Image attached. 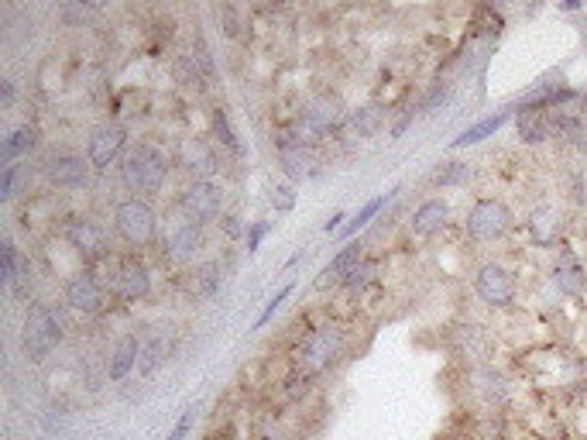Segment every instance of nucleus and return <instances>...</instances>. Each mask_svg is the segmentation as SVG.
<instances>
[{
    "label": "nucleus",
    "instance_id": "obj_1",
    "mask_svg": "<svg viewBox=\"0 0 587 440\" xmlns=\"http://www.w3.org/2000/svg\"><path fill=\"white\" fill-rule=\"evenodd\" d=\"M121 182L128 186L134 196H158L162 189H165V182H169V156L152 145V141H141V145H134L128 156L121 158Z\"/></svg>",
    "mask_w": 587,
    "mask_h": 440
},
{
    "label": "nucleus",
    "instance_id": "obj_2",
    "mask_svg": "<svg viewBox=\"0 0 587 440\" xmlns=\"http://www.w3.org/2000/svg\"><path fill=\"white\" fill-rule=\"evenodd\" d=\"M344 351H347V331L340 324H323V327H316L299 344V351H296V372L306 375V379H316V375H323L327 368H333V364L340 362Z\"/></svg>",
    "mask_w": 587,
    "mask_h": 440
},
{
    "label": "nucleus",
    "instance_id": "obj_3",
    "mask_svg": "<svg viewBox=\"0 0 587 440\" xmlns=\"http://www.w3.org/2000/svg\"><path fill=\"white\" fill-rule=\"evenodd\" d=\"M114 231L131 248H148V244L158 241V234H162L158 210L145 196H128V200H121L114 207Z\"/></svg>",
    "mask_w": 587,
    "mask_h": 440
},
{
    "label": "nucleus",
    "instance_id": "obj_4",
    "mask_svg": "<svg viewBox=\"0 0 587 440\" xmlns=\"http://www.w3.org/2000/svg\"><path fill=\"white\" fill-rule=\"evenodd\" d=\"M206 244V228L189 220L182 210H172L162 224L158 234V248H162V259L172 261V265H193V259L203 252Z\"/></svg>",
    "mask_w": 587,
    "mask_h": 440
},
{
    "label": "nucleus",
    "instance_id": "obj_5",
    "mask_svg": "<svg viewBox=\"0 0 587 440\" xmlns=\"http://www.w3.org/2000/svg\"><path fill=\"white\" fill-rule=\"evenodd\" d=\"M512 224H515V213L505 200L481 196V200L471 204L467 217H464V234L478 244H488V241H502L512 231Z\"/></svg>",
    "mask_w": 587,
    "mask_h": 440
},
{
    "label": "nucleus",
    "instance_id": "obj_6",
    "mask_svg": "<svg viewBox=\"0 0 587 440\" xmlns=\"http://www.w3.org/2000/svg\"><path fill=\"white\" fill-rule=\"evenodd\" d=\"M59 344H62V324H59V316H55L49 307L35 303V307L28 310L25 331H21V348H25L28 362L42 364Z\"/></svg>",
    "mask_w": 587,
    "mask_h": 440
},
{
    "label": "nucleus",
    "instance_id": "obj_7",
    "mask_svg": "<svg viewBox=\"0 0 587 440\" xmlns=\"http://www.w3.org/2000/svg\"><path fill=\"white\" fill-rule=\"evenodd\" d=\"M176 210H182L196 224H213L224 217V186L213 180H189L182 186Z\"/></svg>",
    "mask_w": 587,
    "mask_h": 440
},
{
    "label": "nucleus",
    "instance_id": "obj_8",
    "mask_svg": "<svg viewBox=\"0 0 587 440\" xmlns=\"http://www.w3.org/2000/svg\"><path fill=\"white\" fill-rule=\"evenodd\" d=\"M474 292H478V300L485 307L505 310V307L515 303V296H519V279H515V272H512L509 265L485 261V265L474 268Z\"/></svg>",
    "mask_w": 587,
    "mask_h": 440
},
{
    "label": "nucleus",
    "instance_id": "obj_9",
    "mask_svg": "<svg viewBox=\"0 0 587 440\" xmlns=\"http://www.w3.org/2000/svg\"><path fill=\"white\" fill-rule=\"evenodd\" d=\"M110 296L121 303H141L152 296V268L138 255H124L114 261L110 272Z\"/></svg>",
    "mask_w": 587,
    "mask_h": 440
},
{
    "label": "nucleus",
    "instance_id": "obj_10",
    "mask_svg": "<svg viewBox=\"0 0 587 440\" xmlns=\"http://www.w3.org/2000/svg\"><path fill=\"white\" fill-rule=\"evenodd\" d=\"M107 292H110V283L97 279L93 268H79V272H73V276L66 279V285H62V300H66V307L83 313V316L100 313L103 307H107Z\"/></svg>",
    "mask_w": 587,
    "mask_h": 440
},
{
    "label": "nucleus",
    "instance_id": "obj_11",
    "mask_svg": "<svg viewBox=\"0 0 587 440\" xmlns=\"http://www.w3.org/2000/svg\"><path fill=\"white\" fill-rule=\"evenodd\" d=\"M62 234H66L69 248L83 259V265H97L110 255V237L93 217H69L62 224Z\"/></svg>",
    "mask_w": 587,
    "mask_h": 440
},
{
    "label": "nucleus",
    "instance_id": "obj_12",
    "mask_svg": "<svg viewBox=\"0 0 587 440\" xmlns=\"http://www.w3.org/2000/svg\"><path fill=\"white\" fill-rule=\"evenodd\" d=\"M128 148V128L117 124V121H107L100 128L90 131V141H86V158L93 165V172H107L110 165H121Z\"/></svg>",
    "mask_w": 587,
    "mask_h": 440
},
{
    "label": "nucleus",
    "instance_id": "obj_13",
    "mask_svg": "<svg viewBox=\"0 0 587 440\" xmlns=\"http://www.w3.org/2000/svg\"><path fill=\"white\" fill-rule=\"evenodd\" d=\"M172 162L179 165L182 172H189L193 180H213L220 172V156H217L213 141L200 138V134L179 138L176 141V152H172Z\"/></svg>",
    "mask_w": 587,
    "mask_h": 440
},
{
    "label": "nucleus",
    "instance_id": "obj_14",
    "mask_svg": "<svg viewBox=\"0 0 587 440\" xmlns=\"http://www.w3.org/2000/svg\"><path fill=\"white\" fill-rule=\"evenodd\" d=\"M172 348H176V331L169 324H155L141 334V351H138V375L148 379L155 375L162 364L172 358Z\"/></svg>",
    "mask_w": 587,
    "mask_h": 440
},
{
    "label": "nucleus",
    "instance_id": "obj_15",
    "mask_svg": "<svg viewBox=\"0 0 587 440\" xmlns=\"http://www.w3.org/2000/svg\"><path fill=\"white\" fill-rule=\"evenodd\" d=\"M90 158L76 156V152H59L45 162V180L55 186V189H86L90 186Z\"/></svg>",
    "mask_w": 587,
    "mask_h": 440
},
{
    "label": "nucleus",
    "instance_id": "obj_16",
    "mask_svg": "<svg viewBox=\"0 0 587 440\" xmlns=\"http://www.w3.org/2000/svg\"><path fill=\"white\" fill-rule=\"evenodd\" d=\"M275 156H279L282 172L289 176V182H306L313 176H320V158L313 156V148L296 145L292 138L279 134L275 138Z\"/></svg>",
    "mask_w": 587,
    "mask_h": 440
},
{
    "label": "nucleus",
    "instance_id": "obj_17",
    "mask_svg": "<svg viewBox=\"0 0 587 440\" xmlns=\"http://www.w3.org/2000/svg\"><path fill=\"white\" fill-rule=\"evenodd\" d=\"M553 285L560 289L563 296H581L587 285L584 265L577 259V252L567 248V244H560L557 255H553Z\"/></svg>",
    "mask_w": 587,
    "mask_h": 440
},
{
    "label": "nucleus",
    "instance_id": "obj_18",
    "mask_svg": "<svg viewBox=\"0 0 587 440\" xmlns=\"http://www.w3.org/2000/svg\"><path fill=\"white\" fill-rule=\"evenodd\" d=\"M447 220H450V204L433 196V200H423L419 207L412 210L409 231L416 234V237H436V234L447 228Z\"/></svg>",
    "mask_w": 587,
    "mask_h": 440
},
{
    "label": "nucleus",
    "instance_id": "obj_19",
    "mask_svg": "<svg viewBox=\"0 0 587 440\" xmlns=\"http://www.w3.org/2000/svg\"><path fill=\"white\" fill-rule=\"evenodd\" d=\"M224 283V268L220 261H196L182 272V289L193 296V300H210Z\"/></svg>",
    "mask_w": 587,
    "mask_h": 440
},
{
    "label": "nucleus",
    "instance_id": "obj_20",
    "mask_svg": "<svg viewBox=\"0 0 587 440\" xmlns=\"http://www.w3.org/2000/svg\"><path fill=\"white\" fill-rule=\"evenodd\" d=\"M512 117H515V110L512 107H502V110H495V114H488V117H481V121H474L471 128H464L450 141V148H471V145H481V141H488V138H495L498 131L509 124Z\"/></svg>",
    "mask_w": 587,
    "mask_h": 440
},
{
    "label": "nucleus",
    "instance_id": "obj_21",
    "mask_svg": "<svg viewBox=\"0 0 587 440\" xmlns=\"http://www.w3.org/2000/svg\"><path fill=\"white\" fill-rule=\"evenodd\" d=\"M138 351H141V337L138 334L121 337V340L110 348V358H107V379H110V382H124L131 372L138 368Z\"/></svg>",
    "mask_w": 587,
    "mask_h": 440
},
{
    "label": "nucleus",
    "instance_id": "obj_22",
    "mask_svg": "<svg viewBox=\"0 0 587 440\" xmlns=\"http://www.w3.org/2000/svg\"><path fill=\"white\" fill-rule=\"evenodd\" d=\"M515 134L522 145H543L553 138V114L546 110H515Z\"/></svg>",
    "mask_w": 587,
    "mask_h": 440
},
{
    "label": "nucleus",
    "instance_id": "obj_23",
    "mask_svg": "<svg viewBox=\"0 0 587 440\" xmlns=\"http://www.w3.org/2000/svg\"><path fill=\"white\" fill-rule=\"evenodd\" d=\"M358 261H364V241H347V244H344V248H340V252L330 259V265L320 272V283L316 285L340 283V279H344V276H347Z\"/></svg>",
    "mask_w": 587,
    "mask_h": 440
},
{
    "label": "nucleus",
    "instance_id": "obj_24",
    "mask_svg": "<svg viewBox=\"0 0 587 440\" xmlns=\"http://www.w3.org/2000/svg\"><path fill=\"white\" fill-rule=\"evenodd\" d=\"M38 145V128H31V124H21V128H14L7 138H4V148H0V165H18L21 158L31 152Z\"/></svg>",
    "mask_w": 587,
    "mask_h": 440
},
{
    "label": "nucleus",
    "instance_id": "obj_25",
    "mask_svg": "<svg viewBox=\"0 0 587 440\" xmlns=\"http://www.w3.org/2000/svg\"><path fill=\"white\" fill-rule=\"evenodd\" d=\"M526 231H529V237H533V244L550 248V244L557 241V234H560V220H557V213H553L550 207H539L529 213Z\"/></svg>",
    "mask_w": 587,
    "mask_h": 440
},
{
    "label": "nucleus",
    "instance_id": "obj_26",
    "mask_svg": "<svg viewBox=\"0 0 587 440\" xmlns=\"http://www.w3.org/2000/svg\"><path fill=\"white\" fill-rule=\"evenodd\" d=\"M395 193H399V189H388V193H378L375 200H368V204H364V207H361L358 213H354V217H351V220L344 224V231H340V237H344V241H354V234L364 231V228H368V224H371V220H375V217L382 213L385 204H388V200H392Z\"/></svg>",
    "mask_w": 587,
    "mask_h": 440
},
{
    "label": "nucleus",
    "instance_id": "obj_27",
    "mask_svg": "<svg viewBox=\"0 0 587 440\" xmlns=\"http://www.w3.org/2000/svg\"><path fill=\"white\" fill-rule=\"evenodd\" d=\"M347 124H351V131H354L358 138H375V134L385 128V110L375 104L358 107V110L347 114Z\"/></svg>",
    "mask_w": 587,
    "mask_h": 440
},
{
    "label": "nucleus",
    "instance_id": "obj_28",
    "mask_svg": "<svg viewBox=\"0 0 587 440\" xmlns=\"http://www.w3.org/2000/svg\"><path fill=\"white\" fill-rule=\"evenodd\" d=\"M457 340L464 358H471V362H488L491 358V340L485 337L481 327H460Z\"/></svg>",
    "mask_w": 587,
    "mask_h": 440
},
{
    "label": "nucleus",
    "instance_id": "obj_29",
    "mask_svg": "<svg viewBox=\"0 0 587 440\" xmlns=\"http://www.w3.org/2000/svg\"><path fill=\"white\" fill-rule=\"evenodd\" d=\"M375 283H378V261L364 259V261H358L344 279H340V289L358 296V292H364L368 285H375Z\"/></svg>",
    "mask_w": 587,
    "mask_h": 440
},
{
    "label": "nucleus",
    "instance_id": "obj_30",
    "mask_svg": "<svg viewBox=\"0 0 587 440\" xmlns=\"http://www.w3.org/2000/svg\"><path fill=\"white\" fill-rule=\"evenodd\" d=\"M433 182L440 189L467 186V182H474V165H471V162H443L433 172Z\"/></svg>",
    "mask_w": 587,
    "mask_h": 440
},
{
    "label": "nucleus",
    "instance_id": "obj_31",
    "mask_svg": "<svg viewBox=\"0 0 587 440\" xmlns=\"http://www.w3.org/2000/svg\"><path fill=\"white\" fill-rule=\"evenodd\" d=\"M210 128H213V138L227 148V152H234V156H241V141H237V131L230 128V114L224 110V107H213L210 110Z\"/></svg>",
    "mask_w": 587,
    "mask_h": 440
},
{
    "label": "nucleus",
    "instance_id": "obj_32",
    "mask_svg": "<svg viewBox=\"0 0 587 440\" xmlns=\"http://www.w3.org/2000/svg\"><path fill=\"white\" fill-rule=\"evenodd\" d=\"M172 79L179 83V86H203L206 76H203V69L196 66V59L186 52V55H176L172 59Z\"/></svg>",
    "mask_w": 587,
    "mask_h": 440
},
{
    "label": "nucleus",
    "instance_id": "obj_33",
    "mask_svg": "<svg viewBox=\"0 0 587 440\" xmlns=\"http://www.w3.org/2000/svg\"><path fill=\"white\" fill-rule=\"evenodd\" d=\"M0 285L4 289L18 285V248L11 237H4V244H0Z\"/></svg>",
    "mask_w": 587,
    "mask_h": 440
},
{
    "label": "nucleus",
    "instance_id": "obj_34",
    "mask_svg": "<svg viewBox=\"0 0 587 440\" xmlns=\"http://www.w3.org/2000/svg\"><path fill=\"white\" fill-rule=\"evenodd\" d=\"M268 204L275 207V213H289L296 207V186L292 182H272L268 186Z\"/></svg>",
    "mask_w": 587,
    "mask_h": 440
},
{
    "label": "nucleus",
    "instance_id": "obj_35",
    "mask_svg": "<svg viewBox=\"0 0 587 440\" xmlns=\"http://www.w3.org/2000/svg\"><path fill=\"white\" fill-rule=\"evenodd\" d=\"M292 289H296V285H292V283H285V285H282L279 292H275V296H272V300L265 303V310L258 313V320H255V324H251V331H261V327H265V324H268V320H272V316H275V313L282 310V303H285V300L292 296Z\"/></svg>",
    "mask_w": 587,
    "mask_h": 440
},
{
    "label": "nucleus",
    "instance_id": "obj_36",
    "mask_svg": "<svg viewBox=\"0 0 587 440\" xmlns=\"http://www.w3.org/2000/svg\"><path fill=\"white\" fill-rule=\"evenodd\" d=\"M570 200L587 210V162L570 169Z\"/></svg>",
    "mask_w": 587,
    "mask_h": 440
},
{
    "label": "nucleus",
    "instance_id": "obj_37",
    "mask_svg": "<svg viewBox=\"0 0 587 440\" xmlns=\"http://www.w3.org/2000/svg\"><path fill=\"white\" fill-rule=\"evenodd\" d=\"M272 228H275V220H255V224H248V234H244L248 255H258V252H261V241L272 234Z\"/></svg>",
    "mask_w": 587,
    "mask_h": 440
},
{
    "label": "nucleus",
    "instance_id": "obj_38",
    "mask_svg": "<svg viewBox=\"0 0 587 440\" xmlns=\"http://www.w3.org/2000/svg\"><path fill=\"white\" fill-rule=\"evenodd\" d=\"M196 416H200V406H196V403H193V406H186V410H182V416H179V423L172 427V434H169L165 440H186V437H189V434H193V423H196Z\"/></svg>",
    "mask_w": 587,
    "mask_h": 440
},
{
    "label": "nucleus",
    "instance_id": "obj_39",
    "mask_svg": "<svg viewBox=\"0 0 587 440\" xmlns=\"http://www.w3.org/2000/svg\"><path fill=\"white\" fill-rule=\"evenodd\" d=\"M21 169H25L21 162H18V165H4V169H0V200H4V204L14 196V186H18Z\"/></svg>",
    "mask_w": 587,
    "mask_h": 440
},
{
    "label": "nucleus",
    "instance_id": "obj_40",
    "mask_svg": "<svg viewBox=\"0 0 587 440\" xmlns=\"http://www.w3.org/2000/svg\"><path fill=\"white\" fill-rule=\"evenodd\" d=\"M217 18L224 21V31H227V38H237V31H241V11L237 7H230V4H224V7H217Z\"/></svg>",
    "mask_w": 587,
    "mask_h": 440
},
{
    "label": "nucleus",
    "instance_id": "obj_41",
    "mask_svg": "<svg viewBox=\"0 0 587 440\" xmlns=\"http://www.w3.org/2000/svg\"><path fill=\"white\" fill-rule=\"evenodd\" d=\"M189 55L196 59V66L203 69V76H206V79L213 76V69H217V66H213V55H210V45L203 42V35H196V49H193Z\"/></svg>",
    "mask_w": 587,
    "mask_h": 440
},
{
    "label": "nucleus",
    "instance_id": "obj_42",
    "mask_svg": "<svg viewBox=\"0 0 587 440\" xmlns=\"http://www.w3.org/2000/svg\"><path fill=\"white\" fill-rule=\"evenodd\" d=\"M220 228H224V234L227 237H237V234H248V224L237 217V213H224L220 217Z\"/></svg>",
    "mask_w": 587,
    "mask_h": 440
},
{
    "label": "nucleus",
    "instance_id": "obj_43",
    "mask_svg": "<svg viewBox=\"0 0 587 440\" xmlns=\"http://www.w3.org/2000/svg\"><path fill=\"white\" fill-rule=\"evenodd\" d=\"M0 104H4V110L14 104V83H11V79L0 83Z\"/></svg>",
    "mask_w": 587,
    "mask_h": 440
},
{
    "label": "nucleus",
    "instance_id": "obj_44",
    "mask_svg": "<svg viewBox=\"0 0 587 440\" xmlns=\"http://www.w3.org/2000/svg\"><path fill=\"white\" fill-rule=\"evenodd\" d=\"M344 220H347V213H340V210H337V213H333L330 220H327V224H323V231H327V234H333V231H344Z\"/></svg>",
    "mask_w": 587,
    "mask_h": 440
},
{
    "label": "nucleus",
    "instance_id": "obj_45",
    "mask_svg": "<svg viewBox=\"0 0 587 440\" xmlns=\"http://www.w3.org/2000/svg\"><path fill=\"white\" fill-rule=\"evenodd\" d=\"M412 117H416V114H412V110H409L406 117H402V121H399V124H395V128H392V138H399V134H402V131H406L409 124H412Z\"/></svg>",
    "mask_w": 587,
    "mask_h": 440
},
{
    "label": "nucleus",
    "instance_id": "obj_46",
    "mask_svg": "<svg viewBox=\"0 0 587 440\" xmlns=\"http://www.w3.org/2000/svg\"><path fill=\"white\" fill-rule=\"evenodd\" d=\"M560 11H567V14H570V11H577V14H581V11H584V4H581V0H567V4H560Z\"/></svg>",
    "mask_w": 587,
    "mask_h": 440
}]
</instances>
